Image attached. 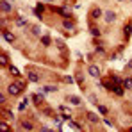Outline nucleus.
Masks as SVG:
<instances>
[{"instance_id":"obj_24","label":"nucleus","mask_w":132,"mask_h":132,"mask_svg":"<svg viewBox=\"0 0 132 132\" xmlns=\"http://www.w3.org/2000/svg\"><path fill=\"white\" fill-rule=\"evenodd\" d=\"M55 45H57V46H59V50H64V48H66V45L63 43V41H61V39H55Z\"/></svg>"},{"instance_id":"obj_19","label":"nucleus","mask_w":132,"mask_h":132,"mask_svg":"<svg viewBox=\"0 0 132 132\" xmlns=\"http://www.w3.org/2000/svg\"><path fill=\"white\" fill-rule=\"evenodd\" d=\"M123 86H125V89H132V77H125L123 79Z\"/></svg>"},{"instance_id":"obj_4","label":"nucleus","mask_w":132,"mask_h":132,"mask_svg":"<svg viewBox=\"0 0 132 132\" xmlns=\"http://www.w3.org/2000/svg\"><path fill=\"white\" fill-rule=\"evenodd\" d=\"M89 16H91V20H98V18H102V16H104V13H102V9H100V7H96V5H95V7L91 9Z\"/></svg>"},{"instance_id":"obj_2","label":"nucleus","mask_w":132,"mask_h":132,"mask_svg":"<svg viewBox=\"0 0 132 132\" xmlns=\"http://www.w3.org/2000/svg\"><path fill=\"white\" fill-rule=\"evenodd\" d=\"M88 73L93 77V79H102V73H100V68L96 64H89L88 66Z\"/></svg>"},{"instance_id":"obj_1","label":"nucleus","mask_w":132,"mask_h":132,"mask_svg":"<svg viewBox=\"0 0 132 132\" xmlns=\"http://www.w3.org/2000/svg\"><path fill=\"white\" fill-rule=\"evenodd\" d=\"M22 89L23 86L20 82H13V84H9L7 86V91H9V95H13V96H18V95H22Z\"/></svg>"},{"instance_id":"obj_5","label":"nucleus","mask_w":132,"mask_h":132,"mask_svg":"<svg viewBox=\"0 0 132 132\" xmlns=\"http://www.w3.org/2000/svg\"><path fill=\"white\" fill-rule=\"evenodd\" d=\"M43 95L45 93H34V95H32V102H34L36 105H43V102H45Z\"/></svg>"},{"instance_id":"obj_9","label":"nucleus","mask_w":132,"mask_h":132,"mask_svg":"<svg viewBox=\"0 0 132 132\" xmlns=\"http://www.w3.org/2000/svg\"><path fill=\"white\" fill-rule=\"evenodd\" d=\"M66 100H68L70 104H73V105H80V104H82V100H80L79 96H75V95H70V96H66Z\"/></svg>"},{"instance_id":"obj_18","label":"nucleus","mask_w":132,"mask_h":132,"mask_svg":"<svg viewBox=\"0 0 132 132\" xmlns=\"http://www.w3.org/2000/svg\"><path fill=\"white\" fill-rule=\"evenodd\" d=\"M123 32H125V38L129 39V38H130V34H132V23H127V25H125Z\"/></svg>"},{"instance_id":"obj_8","label":"nucleus","mask_w":132,"mask_h":132,"mask_svg":"<svg viewBox=\"0 0 132 132\" xmlns=\"http://www.w3.org/2000/svg\"><path fill=\"white\" fill-rule=\"evenodd\" d=\"M27 75H29V80H30V82H38V80H39V77H38V71H32L30 68L27 70Z\"/></svg>"},{"instance_id":"obj_20","label":"nucleus","mask_w":132,"mask_h":132,"mask_svg":"<svg viewBox=\"0 0 132 132\" xmlns=\"http://www.w3.org/2000/svg\"><path fill=\"white\" fill-rule=\"evenodd\" d=\"M96 107H98V111H100L102 114H107V112H109V109H107L104 104H96Z\"/></svg>"},{"instance_id":"obj_26","label":"nucleus","mask_w":132,"mask_h":132,"mask_svg":"<svg viewBox=\"0 0 132 132\" xmlns=\"http://www.w3.org/2000/svg\"><path fill=\"white\" fill-rule=\"evenodd\" d=\"M89 100H91L93 104H96V95H93V93H91V95H89Z\"/></svg>"},{"instance_id":"obj_27","label":"nucleus","mask_w":132,"mask_h":132,"mask_svg":"<svg viewBox=\"0 0 132 132\" xmlns=\"http://www.w3.org/2000/svg\"><path fill=\"white\" fill-rule=\"evenodd\" d=\"M129 70H132V61H129V66H127Z\"/></svg>"},{"instance_id":"obj_21","label":"nucleus","mask_w":132,"mask_h":132,"mask_svg":"<svg viewBox=\"0 0 132 132\" xmlns=\"http://www.w3.org/2000/svg\"><path fill=\"white\" fill-rule=\"evenodd\" d=\"M16 25H18V27H25V25H27V20H25V18H18V20H16Z\"/></svg>"},{"instance_id":"obj_7","label":"nucleus","mask_w":132,"mask_h":132,"mask_svg":"<svg viewBox=\"0 0 132 132\" xmlns=\"http://www.w3.org/2000/svg\"><path fill=\"white\" fill-rule=\"evenodd\" d=\"M20 127L25 129V130H34V129H36V127H34L30 121H27V120H20Z\"/></svg>"},{"instance_id":"obj_13","label":"nucleus","mask_w":132,"mask_h":132,"mask_svg":"<svg viewBox=\"0 0 132 132\" xmlns=\"http://www.w3.org/2000/svg\"><path fill=\"white\" fill-rule=\"evenodd\" d=\"M11 9H13V5L7 0H2V13H11Z\"/></svg>"},{"instance_id":"obj_17","label":"nucleus","mask_w":132,"mask_h":132,"mask_svg":"<svg viewBox=\"0 0 132 132\" xmlns=\"http://www.w3.org/2000/svg\"><path fill=\"white\" fill-rule=\"evenodd\" d=\"M57 91V86H43V93L48 95V93H55Z\"/></svg>"},{"instance_id":"obj_29","label":"nucleus","mask_w":132,"mask_h":132,"mask_svg":"<svg viewBox=\"0 0 132 132\" xmlns=\"http://www.w3.org/2000/svg\"><path fill=\"white\" fill-rule=\"evenodd\" d=\"M46 2H52V0H46Z\"/></svg>"},{"instance_id":"obj_6","label":"nucleus","mask_w":132,"mask_h":132,"mask_svg":"<svg viewBox=\"0 0 132 132\" xmlns=\"http://www.w3.org/2000/svg\"><path fill=\"white\" fill-rule=\"evenodd\" d=\"M63 27H64V29H68V30H73V29H75V22H73V18L63 20Z\"/></svg>"},{"instance_id":"obj_14","label":"nucleus","mask_w":132,"mask_h":132,"mask_svg":"<svg viewBox=\"0 0 132 132\" xmlns=\"http://www.w3.org/2000/svg\"><path fill=\"white\" fill-rule=\"evenodd\" d=\"M27 104H29V98L25 96V98H23L22 102L18 104V111H20V112H23V111H27Z\"/></svg>"},{"instance_id":"obj_25","label":"nucleus","mask_w":132,"mask_h":132,"mask_svg":"<svg viewBox=\"0 0 132 132\" xmlns=\"http://www.w3.org/2000/svg\"><path fill=\"white\" fill-rule=\"evenodd\" d=\"M0 61H2V66L9 64V59H5V55H4V54H2V57H0Z\"/></svg>"},{"instance_id":"obj_22","label":"nucleus","mask_w":132,"mask_h":132,"mask_svg":"<svg viewBox=\"0 0 132 132\" xmlns=\"http://www.w3.org/2000/svg\"><path fill=\"white\" fill-rule=\"evenodd\" d=\"M32 36H36V38H39V36H41V34H39V27H36V25L32 27Z\"/></svg>"},{"instance_id":"obj_12","label":"nucleus","mask_w":132,"mask_h":132,"mask_svg":"<svg viewBox=\"0 0 132 132\" xmlns=\"http://www.w3.org/2000/svg\"><path fill=\"white\" fill-rule=\"evenodd\" d=\"M86 116H88V121H91V123H98L100 121V118L95 112H86Z\"/></svg>"},{"instance_id":"obj_10","label":"nucleus","mask_w":132,"mask_h":132,"mask_svg":"<svg viewBox=\"0 0 132 132\" xmlns=\"http://www.w3.org/2000/svg\"><path fill=\"white\" fill-rule=\"evenodd\" d=\"M109 80H111V82H114V84H123V77H120V75H116V73H111Z\"/></svg>"},{"instance_id":"obj_15","label":"nucleus","mask_w":132,"mask_h":132,"mask_svg":"<svg viewBox=\"0 0 132 132\" xmlns=\"http://www.w3.org/2000/svg\"><path fill=\"white\" fill-rule=\"evenodd\" d=\"M41 43H43V46H50V43H52V38H50L48 34H43V36H41Z\"/></svg>"},{"instance_id":"obj_23","label":"nucleus","mask_w":132,"mask_h":132,"mask_svg":"<svg viewBox=\"0 0 132 132\" xmlns=\"http://www.w3.org/2000/svg\"><path fill=\"white\" fill-rule=\"evenodd\" d=\"M9 71H11V73H13L14 77H20V71H18V70H16L14 66H9Z\"/></svg>"},{"instance_id":"obj_16","label":"nucleus","mask_w":132,"mask_h":132,"mask_svg":"<svg viewBox=\"0 0 132 132\" xmlns=\"http://www.w3.org/2000/svg\"><path fill=\"white\" fill-rule=\"evenodd\" d=\"M4 39H5L7 43H14V36H13L11 32H7V30H4Z\"/></svg>"},{"instance_id":"obj_30","label":"nucleus","mask_w":132,"mask_h":132,"mask_svg":"<svg viewBox=\"0 0 132 132\" xmlns=\"http://www.w3.org/2000/svg\"><path fill=\"white\" fill-rule=\"evenodd\" d=\"M130 130H132V127H130Z\"/></svg>"},{"instance_id":"obj_11","label":"nucleus","mask_w":132,"mask_h":132,"mask_svg":"<svg viewBox=\"0 0 132 132\" xmlns=\"http://www.w3.org/2000/svg\"><path fill=\"white\" fill-rule=\"evenodd\" d=\"M89 32H91V36H93V38H98V36H100V29H98V27H95L93 22H91V25H89Z\"/></svg>"},{"instance_id":"obj_3","label":"nucleus","mask_w":132,"mask_h":132,"mask_svg":"<svg viewBox=\"0 0 132 132\" xmlns=\"http://www.w3.org/2000/svg\"><path fill=\"white\" fill-rule=\"evenodd\" d=\"M114 20H116V13L111 11V9H107V11L104 13V22L105 23H114Z\"/></svg>"},{"instance_id":"obj_28","label":"nucleus","mask_w":132,"mask_h":132,"mask_svg":"<svg viewBox=\"0 0 132 132\" xmlns=\"http://www.w3.org/2000/svg\"><path fill=\"white\" fill-rule=\"evenodd\" d=\"M116 2H125V0H116Z\"/></svg>"}]
</instances>
